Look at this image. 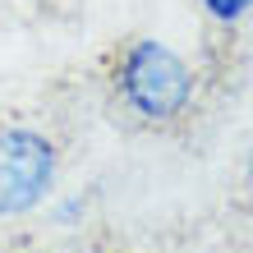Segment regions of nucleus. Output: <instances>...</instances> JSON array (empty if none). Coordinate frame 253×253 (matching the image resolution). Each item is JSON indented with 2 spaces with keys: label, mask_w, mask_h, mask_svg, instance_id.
<instances>
[{
  "label": "nucleus",
  "mask_w": 253,
  "mask_h": 253,
  "mask_svg": "<svg viewBox=\"0 0 253 253\" xmlns=\"http://www.w3.org/2000/svg\"><path fill=\"white\" fill-rule=\"evenodd\" d=\"M106 83H111L115 106L147 129H166L184 120V111L193 106L189 65L157 37H129L125 46H115Z\"/></svg>",
  "instance_id": "f257e3e1"
},
{
  "label": "nucleus",
  "mask_w": 253,
  "mask_h": 253,
  "mask_svg": "<svg viewBox=\"0 0 253 253\" xmlns=\"http://www.w3.org/2000/svg\"><path fill=\"white\" fill-rule=\"evenodd\" d=\"M55 180V143L37 129H0V216H23Z\"/></svg>",
  "instance_id": "f03ea898"
},
{
  "label": "nucleus",
  "mask_w": 253,
  "mask_h": 253,
  "mask_svg": "<svg viewBox=\"0 0 253 253\" xmlns=\"http://www.w3.org/2000/svg\"><path fill=\"white\" fill-rule=\"evenodd\" d=\"M198 5L212 14V19H221V23H235V19H244L253 9V0H198Z\"/></svg>",
  "instance_id": "7ed1b4c3"
},
{
  "label": "nucleus",
  "mask_w": 253,
  "mask_h": 253,
  "mask_svg": "<svg viewBox=\"0 0 253 253\" xmlns=\"http://www.w3.org/2000/svg\"><path fill=\"white\" fill-rule=\"evenodd\" d=\"M249 189H253V152H249Z\"/></svg>",
  "instance_id": "20e7f679"
}]
</instances>
